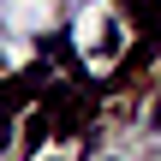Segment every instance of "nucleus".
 Here are the masks:
<instances>
[{"instance_id": "f257e3e1", "label": "nucleus", "mask_w": 161, "mask_h": 161, "mask_svg": "<svg viewBox=\"0 0 161 161\" xmlns=\"http://www.w3.org/2000/svg\"><path fill=\"white\" fill-rule=\"evenodd\" d=\"M48 131H54V119H42V114H36V119H30V131H24V137H30V143H42V137H48Z\"/></svg>"}, {"instance_id": "f03ea898", "label": "nucleus", "mask_w": 161, "mask_h": 161, "mask_svg": "<svg viewBox=\"0 0 161 161\" xmlns=\"http://www.w3.org/2000/svg\"><path fill=\"white\" fill-rule=\"evenodd\" d=\"M6 137H12V125H6V114H0V143H6Z\"/></svg>"}]
</instances>
